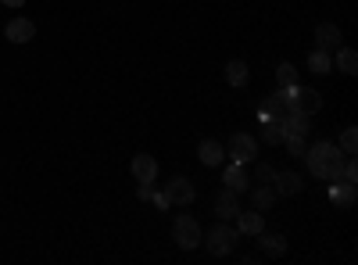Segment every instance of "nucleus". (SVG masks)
I'll list each match as a JSON object with an SVG mask.
<instances>
[{
	"label": "nucleus",
	"mask_w": 358,
	"mask_h": 265,
	"mask_svg": "<svg viewBox=\"0 0 358 265\" xmlns=\"http://www.w3.org/2000/svg\"><path fill=\"white\" fill-rule=\"evenodd\" d=\"M305 158H308V172L315 176V180H341V165H344V151L337 143H330V140H319V143H312L308 151H305Z\"/></svg>",
	"instance_id": "obj_1"
},
{
	"label": "nucleus",
	"mask_w": 358,
	"mask_h": 265,
	"mask_svg": "<svg viewBox=\"0 0 358 265\" xmlns=\"http://www.w3.org/2000/svg\"><path fill=\"white\" fill-rule=\"evenodd\" d=\"M172 241L183 248V251H194V248L201 244V226H197V219H194V215H176V222H172Z\"/></svg>",
	"instance_id": "obj_2"
},
{
	"label": "nucleus",
	"mask_w": 358,
	"mask_h": 265,
	"mask_svg": "<svg viewBox=\"0 0 358 265\" xmlns=\"http://www.w3.org/2000/svg\"><path fill=\"white\" fill-rule=\"evenodd\" d=\"M226 155H229L233 162L248 165V162L258 155V140H255L251 133H233V136H229V147H226Z\"/></svg>",
	"instance_id": "obj_3"
},
{
	"label": "nucleus",
	"mask_w": 358,
	"mask_h": 265,
	"mask_svg": "<svg viewBox=\"0 0 358 265\" xmlns=\"http://www.w3.org/2000/svg\"><path fill=\"white\" fill-rule=\"evenodd\" d=\"M236 241H241V233H236L233 226H215L212 233H208V251L212 255H229L233 248H236Z\"/></svg>",
	"instance_id": "obj_4"
},
{
	"label": "nucleus",
	"mask_w": 358,
	"mask_h": 265,
	"mask_svg": "<svg viewBox=\"0 0 358 265\" xmlns=\"http://www.w3.org/2000/svg\"><path fill=\"white\" fill-rule=\"evenodd\" d=\"M165 194H169V201L172 204H179V208H187V204H194V183L187 180V176H176V180H169L165 183Z\"/></svg>",
	"instance_id": "obj_5"
},
{
	"label": "nucleus",
	"mask_w": 358,
	"mask_h": 265,
	"mask_svg": "<svg viewBox=\"0 0 358 265\" xmlns=\"http://www.w3.org/2000/svg\"><path fill=\"white\" fill-rule=\"evenodd\" d=\"M273 190H276V197H294V194L305 190V180L297 172H276L273 176Z\"/></svg>",
	"instance_id": "obj_6"
},
{
	"label": "nucleus",
	"mask_w": 358,
	"mask_h": 265,
	"mask_svg": "<svg viewBox=\"0 0 358 265\" xmlns=\"http://www.w3.org/2000/svg\"><path fill=\"white\" fill-rule=\"evenodd\" d=\"M4 36H8L11 43H29V40L36 36V25L29 22V18H11L8 29H4Z\"/></svg>",
	"instance_id": "obj_7"
},
{
	"label": "nucleus",
	"mask_w": 358,
	"mask_h": 265,
	"mask_svg": "<svg viewBox=\"0 0 358 265\" xmlns=\"http://www.w3.org/2000/svg\"><path fill=\"white\" fill-rule=\"evenodd\" d=\"M315 43H319V50L334 54V50L341 47V29H337L334 22H322V25L315 29Z\"/></svg>",
	"instance_id": "obj_8"
},
{
	"label": "nucleus",
	"mask_w": 358,
	"mask_h": 265,
	"mask_svg": "<svg viewBox=\"0 0 358 265\" xmlns=\"http://www.w3.org/2000/svg\"><path fill=\"white\" fill-rule=\"evenodd\" d=\"M215 215L226 222V219H236V215H241V201H236V190H222L219 197H215Z\"/></svg>",
	"instance_id": "obj_9"
},
{
	"label": "nucleus",
	"mask_w": 358,
	"mask_h": 265,
	"mask_svg": "<svg viewBox=\"0 0 358 265\" xmlns=\"http://www.w3.org/2000/svg\"><path fill=\"white\" fill-rule=\"evenodd\" d=\"M280 122H283V133H294V136H308V129H312V115H305V111H287Z\"/></svg>",
	"instance_id": "obj_10"
},
{
	"label": "nucleus",
	"mask_w": 358,
	"mask_h": 265,
	"mask_svg": "<svg viewBox=\"0 0 358 265\" xmlns=\"http://www.w3.org/2000/svg\"><path fill=\"white\" fill-rule=\"evenodd\" d=\"M262 229H265L262 212H244L241 208V215H236V233H241V237H258Z\"/></svg>",
	"instance_id": "obj_11"
},
{
	"label": "nucleus",
	"mask_w": 358,
	"mask_h": 265,
	"mask_svg": "<svg viewBox=\"0 0 358 265\" xmlns=\"http://www.w3.org/2000/svg\"><path fill=\"white\" fill-rule=\"evenodd\" d=\"M133 176H136V183H155L158 180V162L151 155H136L133 158Z\"/></svg>",
	"instance_id": "obj_12"
},
{
	"label": "nucleus",
	"mask_w": 358,
	"mask_h": 265,
	"mask_svg": "<svg viewBox=\"0 0 358 265\" xmlns=\"http://www.w3.org/2000/svg\"><path fill=\"white\" fill-rule=\"evenodd\" d=\"M226 187H229V190H236V194L251 187V176H248V169H244L241 162H233V165L226 169Z\"/></svg>",
	"instance_id": "obj_13"
},
{
	"label": "nucleus",
	"mask_w": 358,
	"mask_h": 265,
	"mask_svg": "<svg viewBox=\"0 0 358 265\" xmlns=\"http://www.w3.org/2000/svg\"><path fill=\"white\" fill-rule=\"evenodd\" d=\"M197 158H201L204 165H222L226 151H222V143H219V140H201V147H197Z\"/></svg>",
	"instance_id": "obj_14"
},
{
	"label": "nucleus",
	"mask_w": 358,
	"mask_h": 265,
	"mask_svg": "<svg viewBox=\"0 0 358 265\" xmlns=\"http://www.w3.org/2000/svg\"><path fill=\"white\" fill-rule=\"evenodd\" d=\"M355 197H358L355 183H341V180H334V187H330V201H334V204H341V208H351Z\"/></svg>",
	"instance_id": "obj_15"
},
{
	"label": "nucleus",
	"mask_w": 358,
	"mask_h": 265,
	"mask_svg": "<svg viewBox=\"0 0 358 265\" xmlns=\"http://www.w3.org/2000/svg\"><path fill=\"white\" fill-rule=\"evenodd\" d=\"M283 115H287V108H283L280 94H273V97H265V104L258 108V122H268V119H283Z\"/></svg>",
	"instance_id": "obj_16"
},
{
	"label": "nucleus",
	"mask_w": 358,
	"mask_h": 265,
	"mask_svg": "<svg viewBox=\"0 0 358 265\" xmlns=\"http://www.w3.org/2000/svg\"><path fill=\"white\" fill-rule=\"evenodd\" d=\"M308 69H312L315 76H326V72L334 69V57L326 54V50H319V47H315V50L308 54Z\"/></svg>",
	"instance_id": "obj_17"
},
{
	"label": "nucleus",
	"mask_w": 358,
	"mask_h": 265,
	"mask_svg": "<svg viewBox=\"0 0 358 265\" xmlns=\"http://www.w3.org/2000/svg\"><path fill=\"white\" fill-rule=\"evenodd\" d=\"M337 69H341L344 76H355V72H358V54H355L351 47H337Z\"/></svg>",
	"instance_id": "obj_18"
},
{
	"label": "nucleus",
	"mask_w": 358,
	"mask_h": 265,
	"mask_svg": "<svg viewBox=\"0 0 358 265\" xmlns=\"http://www.w3.org/2000/svg\"><path fill=\"white\" fill-rule=\"evenodd\" d=\"M280 140H283V122H280V119H268V122H262V143L276 147Z\"/></svg>",
	"instance_id": "obj_19"
},
{
	"label": "nucleus",
	"mask_w": 358,
	"mask_h": 265,
	"mask_svg": "<svg viewBox=\"0 0 358 265\" xmlns=\"http://www.w3.org/2000/svg\"><path fill=\"white\" fill-rule=\"evenodd\" d=\"M251 201H255L258 212H268V208L276 204V190H273V187H258V190L251 194Z\"/></svg>",
	"instance_id": "obj_20"
},
{
	"label": "nucleus",
	"mask_w": 358,
	"mask_h": 265,
	"mask_svg": "<svg viewBox=\"0 0 358 265\" xmlns=\"http://www.w3.org/2000/svg\"><path fill=\"white\" fill-rule=\"evenodd\" d=\"M258 237H262V248H265L268 255H283V251H287V241L280 237V233H265V229H262Z\"/></svg>",
	"instance_id": "obj_21"
},
{
	"label": "nucleus",
	"mask_w": 358,
	"mask_h": 265,
	"mask_svg": "<svg viewBox=\"0 0 358 265\" xmlns=\"http://www.w3.org/2000/svg\"><path fill=\"white\" fill-rule=\"evenodd\" d=\"M226 79H229V86H244L248 83V65L244 62H229L226 65Z\"/></svg>",
	"instance_id": "obj_22"
},
{
	"label": "nucleus",
	"mask_w": 358,
	"mask_h": 265,
	"mask_svg": "<svg viewBox=\"0 0 358 265\" xmlns=\"http://www.w3.org/2000/svg\"><path fill=\"white\" fill-rule=\"evenodd\" d=\"M283 143H287V155H294V158H305V151H308L305 136H294V133H283Z\"/></svg>",
	"instance_id": "obj_23"
},
{
	"label": "nucleus",
	"mask_w": 358,
	"mask_h": 265,
	"mask_svg": "<svg viewBox=\"0 0 358 265\" xmlns=\"http://www.w3.org/2000/svg\"><path fill=\"white\" fill-rule=\"evenodd\" d=\"M276 83H280V86H297V69H294L290 62H280V69H276Z\"/></svg>",
	"instance_id": "obj_24"
},
{
	"label": "nucleus",
	"mask_w": 358,
	"mask_h": 265,
	"mask_svg": "<svg viewBox=\"0 0 358 265\" xmlns=\"http://www.w3.org/2000/svg\"><path fill=\"white\" fill-rule=\"evenodd\" d=\"M341 151L344 155H355L358 151V129H344L341 133Z\"/></svg>",
	"instance_id": "obj_25"
},
{
	"label": "nucleus",
	"mask_w": 358,
	"mask_h": 265,
	"mask_svg": "<svg viewBox=\"0 0 358 265\" xmlns=\"http://www.w3.org/2000/svg\"><path fill=\"white\" fill-rule=\"evenodd\" d=\"M273 176H276V169H273V165H265V162L255 169V180H258V183H273Z\"/></svg>",
	"instance_id": "obj_26"
},
{
	"label": "nucleus",
	"mask_w": 358,
	"mask_h": 265,
	"mask_svg": "<svg viewBox=\"0 0 358 265\" xmlns=\"http://www.w3.org/2000/svg\"><path fill=\"white\" fill-rule=\"evenodd\" d=\"M151 201L158 204L162 212H165V208H172V201H169V194H151Z\"/></svg>",
	"instance_id": "obj_27"
},
{
	"label": "nucleus",
	"mask_w": 358,
	"mask_h": 265,
	"mask_svg": "<svg viewBox=\"0 0 358 265\" xmlns=\"http://www.w3.org/2000/svg\"><path fill=\"white\" fill-rule=\"evenodd\" d=\"M155 194V183H140V201H151Z\"/></svg>",
	"instance_id": "obj_28"
},
{
	"label": "nucleus",
	"mask_w": 358,
	"mask_h": 265,
	"mask_svg": "<svg viewBox=\"0 0 358 265\" xmlns=\"http://www.w3.org/2000/svg\"><path fill=\"white\" fill-rule=\"evenodd\" d=\"M0 4H8V8H22L25 0H0Z\"/></svg>",
	"instance_id": "obj_29"
}]
</instances>
